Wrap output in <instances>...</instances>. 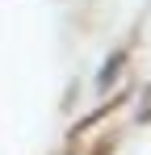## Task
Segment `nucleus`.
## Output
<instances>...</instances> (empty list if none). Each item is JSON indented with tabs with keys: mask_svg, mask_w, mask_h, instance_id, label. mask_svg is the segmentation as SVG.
Here are the masks:
<instances>
[{
	"mask_svg": "<svg viewBox=\"0 0 151 155\" xmlns=\"http://www.w3.org/2000/svg\"><path fill=\"white\" fill-rule=\"evenodd\" d=\"M122 63H126V54H113V59H109V67H105V71H101V88H105V84H109V80L118 76V71H122Z\"/></svg>",
	"mask_w": 151,
	"mask_h": 155,
	"instance_id": "f257e3e1",
	"label": "nucleus"
}]
</instances>
